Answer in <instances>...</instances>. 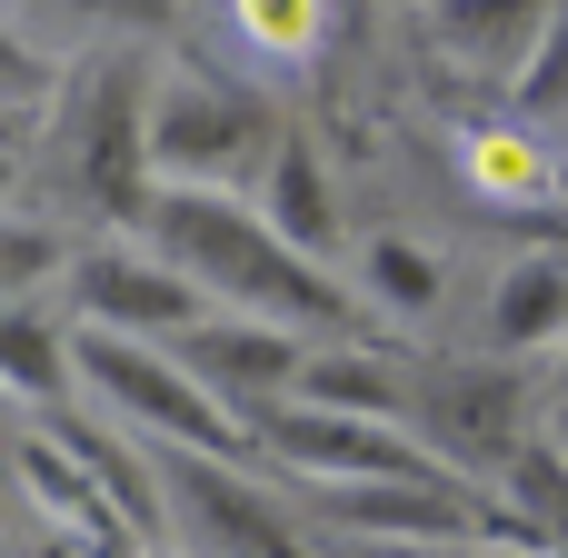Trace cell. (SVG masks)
<instances>
[{"mask_svg": "<svg viewBox=\"0 0 568 558\" xmlns=\"http://www.w3.org/2000/svg\"><path fill=\"white\" fill-rule=\"evenodd\" d=\"M220 319H260V329H290V339H379V319L359 310V290L320 260H300L260 210L220 200V190H160L150 200V230H140Z\"/></svg>", "mask_w": 568, "mask_h": 558, "instance_id": "1", "label": "cell"}, {"mask_svg": "<svg viewBox=\"0 0 568 558\" xmlns=\"http://www.w3.org/2000/svg\"><path fill=\"white\" fill-rule=\"evenodd\" d=\"M549 409V379L529 369V359H499V349H449V359H419L409 369V439L449 469V479H509L529 449H539V419Z\"/></svg>", "mask_w": 568, "mask_h": 558, "instance_id": "2", "label": "cell"}, {"mask_svg": "<svg viewBox=\"0 0 568 558\" xmlns=\"http://www.w3.org/2000/svg\"><path fill=\"white\" fill-rule=\"evenodd\" d=\"M150 100H160V80H150L140 60L70 70L60 150H70V200H80L100 230H150V200H160V170H150Z\"/></svg>", "mask_w": 568, "mask_h": 558, "instance_id": "3", "label": "cell"}, {"mask_svg": "<svg viewBox=\"0 0 568 558\" xmlns=\"http://www.w3.org/2000/svg\"><path fill=\"white\" fill-rule=\"evenodd\" d=\"M280 140H290L280 110L260 90H240V80L180 70L150 100V170H160V190H220V200H240V180H270Z\"/></svg>", "mask_w": 568, "mask_h": 558, "instance_id": "4", "label": "cell"}, {"mask_svg": "<svg viewBox=\"0 0 568 558\" xmlns=\"http://www.w3.org/2000/svg\"><path fill=\"white\" fill-rule=\"evenodd\" d=\"M70 329H100V339H150V349H180L200 319H220L150 240H80V270H70Z\"/></svg>", "mask_w": 568, "mask_h": 558, "instance_id": "5", "label": "cell"}, {"mask_svg": "<svg viewBox=\"0 0 568 558\" xmlns=\"http://www.w3.org/2000/svg\"><path fill=\"white\" fill-rule=\"evenodd\" d=\"M250 439L280 479L300 489H369V479H449L409 429H379V419H329V409H300V399H270L250 409Z\"/></svg>", "mask_w": 568, "mask_h": 558, "instance_id": "6", "label": "cell"}, {"mask_svg": "<svg viewBox=\"0 0 568 558\" xmlns=\"http://www.w3.org/2000/svg\"><path fill=\"white\" fill-rule=\"evenodd\" d=\"M160 479H170V509H180V549L190 558H310L290 529V499L270 479H250L240 459H190V449H160Z\"/></svg>", "mask_w": 568, "mask_h": 558, "instance_id": "7", "label": "cell"}, {"mask_svg": "<svg viewBox=\"0 0 568 558\" xmlns=\"http://www.w3.org/2000/svg\"><path fill=\"white\" fill-rule=\"evenodd\" d=\"M240 429H250V409H270V399H300V369H310V339H290V329H260V319H200L180 349H170Z\"/></svg>", "mask_w": 568, "mask_h": 558, "instance_id": "8", "label": "cell"}, {"mask_svg": "<svg viewBox=\"0 0 568 558\" xmlns=\"http://www.w3.org/2000/svg\"><path fill=\"white\" fill-rule=\"evenodd\" d=\"M489 349L499 359H539L568 339V260L559 250H519L499 280H489V310H479Z\"/></svg>", "mask_w": 568, "mask_h": 558, "instance_id": "9", "label": "cell"}, {"mask_svg": "<svg viewBox=\"0 0 568 558\" xmlns=\"http://www.w3.org/2000/svg\"><path fill=\"white\" fill-rule=\"evenodd\" d=\"M260 220L300 250V260H339V180H329V160H320V140L310 130H290L280 140V160H270V180H260Z\"/></svg>", "mask_w": 568, "mask_h": 558, "instance_id": "10", "label": "cell"}, {"mask_svg": "<svg viewBox=\"0 0 568 558\" xmlns=\"http://www.w3.org/2000/svg\"><path fill=\"white\" fill-rule=\"evenodd\" d=\"M0 369H10L20 419H60V409H80V329H60L40 300H20V310L0 319Z\"/></svg>", "mask_w": 568, "mask_h": 558, "instance_id": "11", "label": "cell"}, {"mask_svg": "<svg viewBox=\"0 0 568 558\" xmlns=\"http://www.w3.org/2000/svg\"><path fill=\"white\" fill-rule=\"evenodd\" d=\"M300 409H329V419H379V429H399V419H409V369H399L379 339L310 349V369H300Z\"/></svg>", "mask_w": 568, "mask_h": 558, "instance_id": "12", "label": "cell"}, {"mask_svg": "<svg viewBox=\"0 0 568 558\" xmlns=\"http://www.w3.org/2000/svg\"><path fill=\"white\" fill-rule=\"evenodd\" d=\"M349 290H359L369 319H429L439 290H449V270H439L429 240H409V230H369V240H349Z\"/></svg>", "mask_w": 568, "mask_h": 558, "instance_id": "13", "label": "cell"}, {"mask_svg": "<svg viewBox=\"0 0 568 558\" xmlns=\"http://www.w3.org/2000/svg\"><path fill=\"white\" fill-rule=\"evenodd\" d=\"M459 160H469L479 200H549V190H568V170H559V150H549V130H529V120H479Z\"/></svg>", "mask_w": 568, "mask_h": 558, "instance_id": "14", "label": "cell"}, {"mask_svg": "<svg viewBox=\"0 0 568 558\" xmlns=\"http://www.w3.org/2000/svg\"><path fill=\"white\" fill-rule=\"evenodd\" d=\"M230 40H240L250 60H270V70H300V60H320L329 10H300V0H250V10H230Z\"/></svg>", "mask_w": 568, "mask_h": 558, "instance_id": "15", "label": "cell"}, {"mask_svg": "<svg viewBox=\"0 0 568 558\" xmlns=\"http://www.w3.org/2000/svg\"><path fill=\"white\" fill-rule=\"evenodd\" d=\"M70 270H80V240H60V230H40L30 210L10 220V240H0V290H10V310L20 300H40V280H60L70 290Z\"/></svg>", "mask_w": 568, "mask_h": 558, "instance_id": "16", "label": "cell"}, {"mask_svg": "<svg viewBox=\"0 0 568 558\" xmlns=\"http://www.w3.org/2000/svg\"><path fill=\"white\" fill-rule=\"evenodd\" d=\"M509 100H519V120H529V130L568 120V10L549 20V40H539V60H529V80H519Z\"/></svg>", "mask_w": 568, "mask_h": 558, "instance_id": "17", "label": "cell"}]
</instances>
